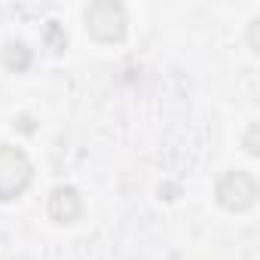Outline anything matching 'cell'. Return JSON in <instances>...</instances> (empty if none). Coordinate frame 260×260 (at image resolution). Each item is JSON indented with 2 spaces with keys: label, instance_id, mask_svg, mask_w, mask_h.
<instances>
[{
  "label": "cell",
  "instance_id": "obj_4",
  "mask_svg": "<svg viewBox=\"0 0 260 260\" xmlns=\"http://www.w3.org/2000/svg\"><path fill=\"white\" fill-rule=\"evenodd\" d=\"M46 214H49V220H55L61 226L77 223L83 217V199H80V193L74 187H68V184L55 187L49 193V199H46Z\"/></svg>",
  "mask_w": 260,
  "mask_h": 260
},
{
  "label": "cell",
  "instance_id": "obj_3",
  "mask_svg": "<svg viewBox=\"0 0 260 260\" xmlns=\"http://www.w3.org/2000/svg\"><path fill=\"white\" fill-rule=\"evenodd\" d=\"M214 196L220 202V208L226 211H248L254 202H257V181L242 172V169H233V172H223L217 178V187H214Z\"/></svg>",
  "mask_w": 260,
  "mask_h": 260
},
{
  "label": "cell",
  "instance_id": "obj_8",
  "mask_svg": "<svg viewBox=\"0 0 260 260\" xmlns=\"http://www.w3.org/2000/svg\"><path fill=\"white\" fill-rule=\"evenodd\" d=\"M257 132H260V128L251 125V128H248V135H245V150H248L251 156H257Z\"/></svg>",
  "mask_w": 260,
  "mask_h": 260
},
{
  "label": "cell",
  "instance_id": "obj_6",
  "mask_svg": "<svg viewBox=\"0 0 260 260\" xmlns=\"http://www.w3.org/2000/svg\"><path fill=\"white\" fill-rule=\"evenodd\" d=\"M46 40L52 43V49H55V52H61V49H64V43H68V37L58 31V25H55V22H49V28H46Z\"/></svg>",
  "mask_w": 260,
  "mask_h": 260
},
{
  "label": "cell",
  "instance_id": "obj_1",
  "mask_svg": "<svg viewBox=\"0 0 260 260\" xmlns=\"http://www.w3.org/2000/svg\"><path fill=\"white\" fill-rule=\"evenodd\" d=\"M86 31L98 43H119L128 31L125 7L116 0H95L86 7Z\"/></svg>",
  "mask_w": 260,
  "mask_h": 260
},
{
  "label": "cell",
  "instance_id": "obj_5",
  "mask_svg": "<svg viewBox=\"0 0 260 260\" xmlns=\"http://www.w3.org/2000/svg\"><path fill=\"white\" fill-rule=\"evenodd\" d=\"M31 61H34V52L28 49V43H22V40H10V43L4 46V68H7V71L22 74V71L31 68Z\"/></svg>",
  "mask_w": 260,
  "mask_h": 260
},
{
  "label": "cell",
  "instance_id": "obj_7",
  "mask_svg": "<svg viewBox=\"0 0 260 260\" xmlns=\"http://www.w3.org/2000/svg\"><path fill=\"white\" fill-rule=\"evenodd\" d=\"M248 46L251 52H260V19H251L248 25Z\"/></svg>",
  "mask_w": 260,
  "mask_h": 260
},
{
  "label": "cell",
  "instance_id": "obj_2",
  "mask_svg": "<svg viewBox=\"0 0 260 260\" xmlns=\"http://www.w3.org/2000/svg\"><path fill=\"white\" fill-rule=\"evenodd\" d=\"M34 178V166L28 153L16 144H0V202L19 199Z\"/></svg>",
  "mask_w": 260,
  "mask_h": 260
}]
</instances>
